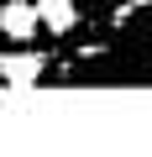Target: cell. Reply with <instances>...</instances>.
Masks as SVG:
<instances>
[{
  "mask_svg": "<svg viewBox=\"0 0 152 157\" xmlns=\"http://www.w3.org/2000/svg\"><path fill=\"white\" fill-rule=\"evenodd\" d=\"M42 73H47L42 52H6L0 58V84H11V89H32Z\"/></svg>",
  "mask_w": 152,
  "mask_h": 157,
  "instance_id": "6da1fadb",
  "label": "cell"
},
{
  "mask_svg": "<svg viewBox=\"0 0 152 157\" xmlns=\"http://www.w3.org/2000/svg\"><path fill=\"white\" fill-rule=\"evenodd\" d=\"M37 6H26V0H6L0 6V37L6 42H32L37 37Z\"/></svg>",
  "mask_w": 152,
  "mask_h": 157,
  "instance_id": "7a4b0ae2",
  "label": "cell"
},
{
  "mask_svg": "<svg viewBox=\"0 0 152 157\" xmlns=\"http://www.w3.org/2000/svg\"><path fill=\"white\" fill-rule=\"evenodd\" d=\"M37 21H42L53 37H63V32H73L79 11H73V0H37Z\"/></svg>",
  "mask_w": 152,
  "mask_h": 157,
  "instance_id": "3957f363",
  "label": "cell"
}]
</instances>
